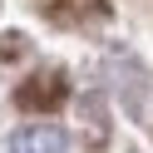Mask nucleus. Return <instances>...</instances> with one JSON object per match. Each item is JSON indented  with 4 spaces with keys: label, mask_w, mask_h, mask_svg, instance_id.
I'll use <instances>...</instances> for the list:
<instances>
[{
    "label": "nucleus",
    "mask_w": 153,
    "mask_h": 153,
    "mask_svg": "<svg viewBox=\"0 0 153 153\" xmlns=\"http://www.w3.org/2000/svg\"><path fill=\"white\" fill-rule=\"evenodd\" d=\"M59 99H64V79L54 69H40V74H30V79L20 84V89H15V104H20V109H59Z\"/></svg>",
    "instance_id": "obj_1"
},
{
    "label": "nucleus",
    "mask_w": 153,
    "mask_h": 153,
    "mask_svg": "<svg viewBox=\"0 0 153 153\" xmlns=\"http://www.w3.org/2000/svg\"><path fill=\"white\" fill-rule=\"evenodd\" d=\"M10 153H74L69 138H64L59 128H50V123H30V128H20L10 138Z\"/></svg>",
    "instance_id": "obj_2"
}]
</instances>
